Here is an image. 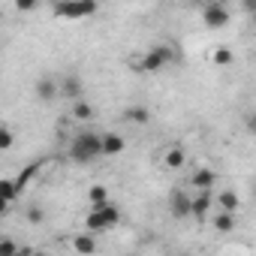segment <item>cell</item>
<instances>
[{"mask_svg":"<svg viewBox=\"0 0 256 256\" xmlns=\"http://www.w3.org/2000/svg\"><path fill=\"white\" fill-rule=\"evenodd\" d=\"M184 163H187V154H184V148H169L166 151V169H184Z\"/></svg>","mask_w":256,"mask_h":256,"instance_id":"18","label":"cell"},{"mask_svg":"<svg viewBox=\"0 0 256 256\" xmlns=\"http://www.w3.org/2000/svg\"><path fill=\"white\" fill-rule=\"evenodd\" d=\"M18 256H34V253H30L28 247H22V250H18Z\"/></svg>","mask_w":256,"mask_h":256,"instance_id":"28","label":"cell"},{"mask_svg":"<svg viewBox=\"0 0 256 256\" xmlns=\"http://www.w3.org/2000/svg\"><path fill=\"white\" fill-rule=\"evenodd\" d=\"M82 78H78V72H66L64 78H60V96H66V100H72V102H78L82 100Z\"/></svg>","mask_w":256,"mask_h":256,"instance_id":"9","label":"cell"},{"mask_svg":"<svg viewBox=\"0 0 256 256\" xmlns=\"http://www.w3.org/2000/svg\"><path fill=\"white\" fill-rule=\"evenodd\" d=\"M88 199H90V208H106L108 205V190L102 184H94L88 190Z\"/></svg>","mask_w":256,"mask_h":256,"instance_id":"17","label":"cell"},{"mask_svg":"<svg viewBox=\"0 0 256 256\" xmlns=\"http://www.w3.org/2000/svg\"><path fill=\"white\" fill-rule=\"evenodd\" d=\"M72 250L82 253V256H94V253H96V238H94V232L76 235V238H72Z\"/></svg>","mask_w":256,"mask_h":256,"instance_id":"11","label":"cell"},{"mask_svg":"<svg viewBox=\"0 0 256 256\" xmlns=\"http://www.w3.org/2000/svg\"><path fill=\"white\" fill-rule=\"evenodd\" d=\"M40 166H42V160H36V163H30V166H24L22 172H18V178H16V190L18 193H24V187L36 178V172H40Z\"/></svg>","mask_w":256,"mask_h":256,"instance_id":"13","label":"cell"},{"mask_svg":"<svg viewBox=\"0 0 256 256\" xmlns=\"http://www.w3.org/2000/svg\"><path fill=\"white\" fill-rule=\"evenodd\" d=\"M72 118H76V120H90V118H94V106H88L84 100L72 102Z\"/></svg>","mask_w":256,"mask_h":256,"instance_id":"20","label":"cell"},{"mask_svg":"<svg viewBox=\"0 0 256 256\" xmlns=\"http://www.w3.org/2000/svg\"><path fill=\"white\" fill-rule=\"evenodd\" d=\"M202 22L208 24V28H226L229 24V6L226 4H220V0H211V4H205L202 6Z\"/></svg>","mask_w":256,"mask_h":256,"instance_id":"5","label":"cell"},{"mask_svg":"<svg viewBox=\"0 0 256 256\" xmlns=\"http://www.w3.org/2000/svg\"><path fill=\"white\" fill-rule=\"evenodd\" d=\"M52 10H54L58 18L78 22V18H90V16H96L100 6L94 4V0H60V4H54Z\"/></svg>","mask_w":256,"mask_h":256,"instance_id":"2","label":"cell"},{"mask_svg":"<svg viewBox=\"0 0 256 256\" xmlns=\"http://www.w3.org/2000/svg\"><path fill=\"white\" fill-rule=\"evenodd\" d=\"M235 214H229V211H217L214 217H211V226L217 229V232H232L235 229Z\"/></svg>","mask_w":256,"mask_h":256,"instance_id":"14","label":"cell"},{"mask_svg":"<svg viewBox=\"0 0 256 256\" xmlns=\"http://www.w3.org/2000/svg\"><path fill=\"white\" fill-rule=\"evenodd\" d=\"M241 10H244V12H256V0H244Z\"/></svg>","mask_w":256,"mask_h":256,"instance_id":"26","label":"cell"},{"mask_svg":"<svg viewBox=\"0 0 256 256\" xmlns=\"http://www.w3.org/2000/svg\"><path fill=\"white\" fill-rule=\"evenodd\" d=\"M34 90H36V100H40V102H52V100L60 96V82H54L52 76H40Z\"/></svg>","mask_w":256,"mask_h":256,"instance_id":"7","label":"cell"},{"mask_svg":"<svg viewBox=\"0 0 256 256\" xmlns=\"http://www.w3.org/2000/svg\"><path fill=\"white\" fill-rule=\"evenodd\" d=\"M175 60V52L169 48V46H154V48H148L145 52V58L139 60V64H133L139 72H160L166 64H172Z\"/></svg>","mask_w":256,"mask_h":256,"instance_id":"4","label":"cell"},{"mask_svg":"<svg viewBox=\"0 0 256 256\" xmlns=\"http://www.w3.org/2000/svg\"><path fill=\"white\" fill-rule=\"evenodd\" d=\"M118 223H120V208H114L112 202H108L106 208H90V214H88V220H84L88 232H106V229H112V226H118Z\"/></svg>","mask_w":256,"mask_h":256,"instance_id":"3","label":"cell"},{"mask_svg":"<svg viewBox=\"0 0 256 256\" xmlns=\"http://www.w3.org/2000/svg\"><path fill=\"white\" fill-rule=\"evenodd\" d=\"M124 151V139L118 136V133H106L102 136V154L106 157H114V154H120Z\"/></svg>","mask_w":256,"mask_h":256,"instance_id":"15","label":"cell"},{"mask_svg":"<svg viewBox=\"0 0 256 256\" xmlns=\"http://www.w3.org/2000/svg\"><path fill=\"white\" fill-rule=\"evenodd\" d=\"M190 184H193V190H199V193H211V187L217 184V172L208 169V166H202V169H196V172L190 175Z\"/></svg>","mask_w":256,"mask_h":256,"instance_id":"8","label":"cell"},{"mask_svg":"<svg viewBox=\"0 0 256 256\" xmlns=\"http://www.w3.org/2000/svg\"><path fill=\"white\" fill-rule=\"evenodd\" d=\"M12 142H16V136H12V130H10V124H4V126H0V148L10 151Z\"/></svg>","mask_w":256,"mask_h":256,"instance_id":"22","label":"cell"},{"mask_svg":"<svg viewBox=\"0 0 256 256\" xmlns=\"http://www.w3.org/2000/svg\"><path fill=\"white\" fill-rule=\"evenodd\" d=\"M0 196H4V202L10 205V202H16V196H18V190H16V181H10V178H4L0 181Z\"/></svg>","mask_w":256,"mask_h":256,"instance_id":"21","label":"cell"},{"mask_svg":"<svg viewBox=\"0 0 256 256\" xmlns=\"http://www.w3.org/2000/svg\"><path fill=\"white\" fill-rule=\"evenodd\" d=\"M214 199H217V208H220V211H229V214H235V211L241 208V196H238L235 190H220Z\"/></svg>","mask_w":256,"mask_h":256,"instance_id":"10","label":"cell"},{"mask_svg":"<svg viewBox=\"0 0 256 256\" xmlns=\"http://www.w3.org/2000/svg\"><path fill=\"white\" fill-rule=\"evenodd\" d=\"M34 6H36L34 0H18V4H16V10H22V12H24V10H34Z\"/></svg>","mask_w":256,"mask_h":256,"instance_id":"25","label":"cell"},{"mask_svg":"<svg viewBox=\"0 0 256 256\" xmlns=\"http://www.w3.org/2000/svg\"><path fill=\"white\" fill-rule=\"evenodd\" d=\"M34 256H52V253H34Z\"/></svg>","mask_w":256,"mask_h":256,"instance_id":"29","label":"cell"},{"mask_svg":"<svg viewBox=\"0 0 256 256\" xmlns=\"http://www.w3.org/2000/svg\"><path fill=\"white\" fill-rule=\"evenodd\" d=\"M124 120L142 126V124L151 120V108H148V106H130V108H124Z\"/></svg>","mask_w":256,"mask_h":256,"instance_id":"12","label":"cell"},{"mask_svg":"<svg viewBox=\"0 0 256 256\" xmlns=\"http://www.w3.org/2000/svg\"><path fill=\"white\" fill-rule=\"evenodd\" d=\"M247 126H250V133H256V114H250V120H247Z\"/></svg>","mask_w":256,"mask_h":256,"instance_id":"27","label":"cell"},{"mask_svg":"<svg viewBox=\"0 0 256 256\" xmlns=\"http://www.w3.org/2000/svg\"><path fill=\"white\" fill-rule=\"evenodd\" d=\"M70 157H72V163H90V160L102 157V136H96L90 130L78 133L70 145Z\"/></svg>","mask_w":256,"mask_h":256,"instance_id":"1","label":"cell"},{"mask_svg":"<svg viewBox=\"0 0 256 256\" xmlns=\"http://www.w3.org/2000/svg\"><path fill=\"white\" fill-rule=\"evenodd\" d=\"M18 244L12 241V238H4V241H0V256H18Z\"/></svg>","mask_w":256,"mask_h":256,"instance_id":"23","label":"cell"},{"mask_svg":"<svg viewBox=\"0 0 256 256\" xmlns=\"http://www.w3.org/2000/svg\"><path fill=\"white\" fill-rule=\"evenodd\" d=\"M169 214H172L175 220L190 217V214H193V196L184 193V190H172V193H169Z\"/></svg>","mask_w":256,"mask_h":256,"instance_id":"6","label":"cell"},{"mask_svg":"<svg viewBox=\"0 0 256 256\" xmlns=\"http://www.w3.org/2000/svg\"><path fill=\"white\" fill-rule=\"evenodd\" d=\"M28 223H34V226L42 223V208H40V205H30V208H28Z\"/></svg>","mask_w":256,"mask_h":256,"instance_id":"24","label":"cell"},{"mask_svg":"<svg viewBox=\"0 0 256 256\" xmlns=\"http://www.w3.org/2000/svg\"><path fill=\"white\" fill-rule=\"evenodd\" d=\"M208 208H211V193H196L193 196V217L196 220H205L208 217Z\"/></svg>","mask_w":256,"mask_h":256,"instance_id":"16","label":"cell"},{"mask_svg":"<svg viewBox=\"0 0 256 256\" xmlns=\"http://www.w3.org/2000/svg\"><path fill=\"white\" fill-rule=\"evenodd\" d=\"M211 60H214V66H229V64L235 60V54H232L229 46H217L214 54H211Z\"/></svg>","mask_w":256,"mask_h":256,"instance_id":"19","label":"cell"}]
</instances>
